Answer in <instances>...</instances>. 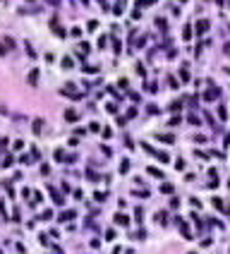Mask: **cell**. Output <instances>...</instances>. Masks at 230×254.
Instances as JSON below:
<instances>
[{
    "label": "cell",
    "instance_id": "obj_4",
    "mask_svg": "<svg viewBox=\"0 0 230 254\" xmlns=\"http://www.w3.org/2000/svg\"><path fill=\"white\" fill-rule=\"evenodd\" d=\"M122 10H125V0H118V2H115V7H113V12H115V15H120Z\"/></svg>",
    "mask_w": 230,
    "mask_h": 254
},
{
    "label": "cell",
    "instance_id": "obj_7",
    "mask_svg": "<svg viewBox=\"0 0 230 254\" xmlns=\"http://www.w3.org/2000/svg\"><path fill=\"white\" fill-rule=\"evenodd\" d=\"M115 223H120V225H127V216H122V213H115Z\"/></svg>",
    "mask_w": 230,
    "mask_h": 254
},
{
    "label": "cell",
    "instance_id": "obj_20",
    "mask_svg": "<svg viewBox=\"0 0 230 254\" xmlns=\"http://www.w3.org/2000/svg\"><path fill=\"white\" fill-rule=\"evenodd\" d=\"M63 67H65V70H70V67H72V60H70V58H65V60H63Z\"/></svg>",
    "mask_w": 230,
    "mask_h": 254
},
{
    "label": "cell",
    "instance_id": "obj_10",
    "mask_svg": "<svg viewBox=\"0 0 230 254\" xmlns=\"http://www.w3.org/2000/svg\"><path fill=\"white\" fill-rule=\"evenodd\" d=\"M149 173H151V175H154V177H163V173H161V170H158V168H154V165H151V168H149Z\"/></svg>",
    "mask_w": 230,
    "mask_h": 254
},
{
    "label": "cell",
    "instance_id": "obj_23",
    "mask_svg": "<svg viewBox=\"0 0 230 254\" xmlns=\"http://www.w3.org/2000/svg\"><path fill=\"white\" fill-rule=\"evenodd\" d=\"M2 2H5V0H2Z\"/></svg>",
    "mask_w": 230,
    "mask_h": 254
},
{
    "label": "cell",
    "instance_id": "obj_15",
    "mask_svg": "<svg viewBox=\"0 0 230 254\" xmlns=\"http://www.w3.org/2000/svg\"><path fill=\"white\" fill-rule=\"evenodd\" d=\"M146 110H149V113H151V115H158V106H149V108H146Z\"/></svg>",
    "mask_w": 230,
    "mask_h": 254
},
{
    "label": "cell",
    "instance_id": "obj_22",
    "mask_svg": "<svg viewBox=\"0 0 230 254\" xmlns=\"http://www.w3.org/2000/svg\"><path fill=\"white\" fill-rule=\"evenodd\" d=\"M182 2H185V0H182Z\"/></svg>",
    "mask_w": 230,
    "mask_h": 254
},
{
    "label": "cell",
    "instance_id": "obj_18",
    "mask_svg": "<svg viewBox=\"0 0 230 254\" xmlns=\"http://www.w3.org/2000/svg\"><path fill=\"white\" fill-rule=\"evenodd\" d=\"M41 127H43V122H41V120H36V122H34V132H41Z\"/></svg>",
    "mask_w": 230,
    "mask_h": 254
},
{
    "label": "cell",
    "instance_id": "obj_19",
    "mask_svg": "<svg viewBox=\"0 0 230 254\" xmlns=\"http://www.w3.org/2000/svg\"><path fill=\"white\" fill-rule=\"evenodd\" d=\"M103 137H105V139H110V137H113V132H110V127H105V129H103Z\"/></svg>",
    "mask_w": 230,
    "mask_h": 254
},
{
    "label": "cell",
    "instance_id": "obj_17",
    "mask_svg": "<svg viewBox=\"0 0 230 254\" xmlns=\"http://www.w3.org/2000/svg\"><path fill=\"white\" fill-rule=\"evenodd\" d=\"M127 168H130V161H122V163H120V170H122V173H127Z\"/></svg>",
    "mask_w": 230,
    "mask_h": 254
},
{
    "label": "cell",
    "instance_id": "obj_12",
    "mask_svg": "<svg viewBox=\"0 0 230 254\" xmlns=\"http://www.w3.org/2000/svg\"><path fill=\"white\" fill-rule=\"evenodd\" d=\"M161 192H163V194H170V192H173V185H168V182H165L163 187H161Z\"/></svg>",
    "mask_w": 230,
    "mask_h": 254
},
{
    "label": "cell",
    "instance_id": "obj_8",
    "mask_svg": "<svg viewBox=\"0 0 230 254\" xmlns=\"http://www.w3.org/2000/svg\"><path fill=\"white\" fill-rule=\"evenodd\" d=\"M70 218H74V211H65V213H60V221H70Z\"/></svg>",
    "mask_w": 230,
    "mask_h": 254
},
{
    "label": "cell",
    "instance_id": "obj_2",
    "mask_svg": "<svg viewBox=\"0 0 230 254\" xmlns=\"http://www.w3.org/2000/svg\"><path fill=\"white\" fill-rule=\"evenodd\" d=\"M209 27H211V22H209V19H199V22H197V34H204Z\"/></svg>",
    "mask_w": 230,
    "mask_h": 254
},
{
    "label": "cell",
    "instance_id": "obj_14",
    "mask_svg": "<svg viewBox=\"0 0 230 254\" xmlns=\"http://www.w3.org/2000/svg\"><path fill=\"white\" fill-rule=\"evenodd\" d=\"M156 24H158V29H161V31H165V29H168V24H165V19H158Z\"/></svg>",
    "mask_w": 230,
    "mask_h": 254
},
{
    "label": "cell",
    "instance_id": "obj_9",
    "mask_svg": "<svg viewBox=\"0 0 230 254\" xmlns=\"http://www.w3.org/2000/svg\"><path fill=\"white\" fill-rule=\"evenodd\" d=\"M29 82H31V84H36V82H38V70H31V74H29Z\"/></svg>",
    "mask_w": 230,
    "mask_h": 254
},
{
    "label": "cell",
    "instance_id": "obj_1",
    "mask_svg": "<svg viewBox=\"0 0 230 254\" xmlns=\"http://www.w3.org/2000/svg\"><path fill=\"white\" fill-rule=\"evenodd\" d=\"M218 94H221V89L213 86V89H209V91L204 94V98H206V101H213V98H218Z\"/></svg>",
    "mask_w": 230,
    "mask_h": 254
},
{
    "label": "cell",
    "instance_id": "obj_5",
    "mask_svg": "<svg viewBox=\"0 0 230 254\" xmlns=\"http://www.w3.org/2000/svg\"><path fill=\"white\" fill-rule=\"evenodd\" d=\"M154 156H158V161H163V163H168V161H170V156H168L165 151H156Z\"/></svg>",
    "mask_w": 230,
    "mask_h": 254
},
{
    "label": "cell",
    "instance_id": "obj_6",
    "mask_svg": "<svg viewBox=\"0 0 230 254\" xmlns=\"http://www.w3.org/2000/svg\"><path fill=\"white\" fill-rule=\"evenodd\" d=\"M158 139H161V142H165V144L175 142V137H173V134H158Z\"/></svg>",
    "mask_w": 230,
    "mask_h": 254
},
{
    "label": "cell",
    "instance_id": "obj_11",
    "mask_svg": "<svg viewBox=\"0 0 230 254\" xmlns=\"http://www.w3.org/2000/svg\"><path fill=\"white\" fill-rule=\"evenodd\" d=\"M24 48H27V53H29V58H36V53H34L31 43H27V41H24Z\"/></svg>",
    "mask_w": 230,
    "mask_h": 254
},
{
    "label": "cell",
    "instance_id": "obj_13",
    "mask_svg": "<svg viewBox=\"0 0 230 254\" xmlns=\"http://www.w3.org/2000/svg\"><path fill=\"white\" fill-rule=\"evenodd\" d=\"M185 38H187V41H190V38H192V27H190V24H187V27H185Z\"/></svg>",
    "mask_w": 230,
    "mask_h": 254
},
{
    "label": "cell",
    "instance_id": "obj_3",
    "mask_svg": "<svg viewBox=\"0 0 230 254\" xmlns=\"http://www.w3.org/2000/svg\"><path fill=\"white\" fill-rule=\"evenodd\" d=\"M65 120H67V122H77V120H79V115H77V110H72V108H70V110H67V113H65Z\"/></svg>",
    "mask_w": 230,
    "mask_h": 254
},
{
    "label": "cell",
    "instance_id": "obj_21",
    "mask_svg": "<svg viewBox=\"0 0 230 254\" xmlns=\"http://www.w3.org/2000/svg\"><path fill=\"white\" fill-rule=\"evenodd\" d=\"M5 53H7V50H5V48H2V43H0V55L5 58Z\"/></svg>",
    "mask_w": 230,
    "mask_h": 254
},
{
    "label": "cell",
    "instance_id": "obj_16",
    "mask_svg": "<svg viewBox=\"0 0 230 254\" xmlns=\"http://www.w3.org/2000/svg\"><path fill=\"white\" fill-rule=\"evenodd\" d=\"M218 115H221V120H225V118H228V115H225V106H221V108H218Z\"/></svg>",
    "mask_w": 230,
    "mask_h": 254
}]
</instances>
